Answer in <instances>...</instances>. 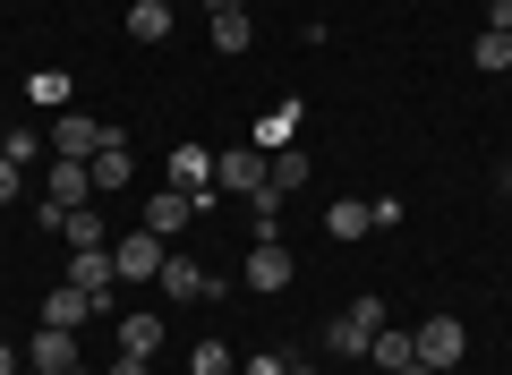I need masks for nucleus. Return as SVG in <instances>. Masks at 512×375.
I'll list each match as a JSON object with an SVG mask.
<instances>
[{"label":"nucleus","mask_w":512,"mask_h":375,"mask_svg":"<svg viewBox=\"0 0 512 375\" xmlns=\"http://www.w3.org/2000/svg\"><path fill=\"white\" fill-rule=\"evenodd\" d=\"M163 239H154V231H128L120 239V248H111V265H120V282H154V273H163Z\"/></svg>","instance_id":"nucleus-6"},{"label":"nucleus","mask_w":512,"mask_h":375,"mask_svg":"<svg viewBox=\"0 0 512 375\" xmlns=\"http://www.w3.org/2000/svg\"><path fill=\"white\" fill-rule=\"evenodd\" d=\"M154 282H163L171 299H214V273L188 265V256H163V273H154Z\"/></svg>","instance_id":"nucleus-13"},{"label":"nucleus","mask_w":512,"mask_h":375,"mask_svg":"<svg viewBox=\"0 0 512 375\" xmlns=\"http://www.w3.org/2000/svg\"><path fill=\"white\" fill-rule=\"evenodd\" d=\"M231 9H248V0H205V18H231Z\"/></svg>","instance_id":"nucleus-31"},{"label":"nucleus","mask_w":512,"mask_h":375,"mask_svg":"<svg viewBox=\"0 0 512 375\" xmlns=\"http://www.w3.org/2000/svg\"><path fill=\"white\" fill-rule=\"evenodd\" d=\"M18 197H26V171H18L9 154H0V205H18Z\"/></svg>","instance_id":"nucleus-27"},{"label":"nucleus","mask_w":512,"mask_h":375,"mask_svg":"<svg viewBox=\"0 0 512 375\" xmlns=\"http://www.w3.org/2000/svg\"><path fill=\"white\" fill-rule=\"evenodd\" d=\"M504 77H512V69H504Z\"/></svg>","instance_id":"nucleus-35"},{"label":"nucleus","mask_w":512,"mask_h":375,"mask_svg":"<svg viewBox=\"0 0 512 375\" xmlns=\"http://www.w3.org/2000/svg\"><path fill=\"white\" fill-rule=\"evenodd\" d=\"M205 35H214V52H248V43H256V18H248V9H231V18H205Z\"/></svg>","instance_id":"nucleus-21"},{"label":"nucleus","mask_w":512,"mask_h":375,"mask_svg":"<svg viewBox=\"0 0 512 375\" xmlns=\"http://www.w3.org/2000/svg\"><path fill=\"white\" fill-rule=\"evenodd\" d=\"M120 350L154 358V350H163V316H146V307H128V316H120Z\"/></svg>","instance_id":"nucleus-20"},{"label":"nucleus","mask_w":512,"mask_h":375,"mask_svg":"<svg viewBox=\"0 0 512 375\" xmlns=\"http://www.w3.org/2000/svg\"><path fill=\"white\" fill-rule=\"evenodd\" d=\"M86 171H94V197H103V188H128V171H137V162H128V137H120V128H111V145L86 162Z\"/></svg>","instance_id":"nucleus-16"},{"label":"nucleus","mask_w":512,"mask_h":375,"mask_svg":"<svg viewBox=\"0 0 512 375\" xmlns=\"http://www.w3.org/2000/svg\"><path fill=\"white\" fill-rule=\"evenodd\" d=\"M248 375H291V358H282V350H256V358H248Z\"/></svg>","instance_id":"nucleus-28"},{"label":"nucleus","mask_w":512,"mask_h":375,"mask_svg":"<svg viewBox=\"0 0 512 375\" xmlns=\"http://www.w3.org/2000/svg\"><path fill=\"white\" fill-rule=\"evenodd\" d=\"M94 316V299L77 282H52V299H43V324H60V333H77V324Z\"/></svg>","instance_id":"nucleus-15"},{"label":"nucleus","mask_w":512,"mask_h":375,"mask_svg":"<svg viewBox=\"0 0 512 375\" xmlns=\"http://www.w3.org/2000/svg\"><path fill=\"white\" fill-rule=\"evenodd\" d=\"M77 205H94V171L52 154V197H43V214H77Z\"/></svg>","instance_id":"nucleus-7"},{"label":"nucleus","mask_w":512,"mask_h":375,"mask_svg":"<svg viewBox=\"0 0 512 375\" xmlns=\"http://www.w3.org/2000/svg\"><path fill=\"white\" fill-rule=\"evenodd\" d=\"M26 94H35L43 111H60V103H69V69H35V77H26Z\"/></svg>","instance_id":"nucleus-24"},{"label":"nucleus","mask_w":512,"mask_h":375,"mask_svg":"<svg viewBox=\"0 0 512 375\" xmlns=\"http://www.w3.org/2000/svg\"><path fill=\"white\" fill-rule=\"evenodd\" d=\"M299 120H308V103H299V94H282V103L256 120V154H282V145H299Z\"/></svg>","instance_id":"nucleus-8"},{"label":"nucleus","mask_w":512,"mask_h":375,"mask_svg":"<svg viewBox=\"0 0 512 375\" xmlns=\"http://www.w3.org/2000/svg\"><path fill=\"white\" fill-rule=\"evenodd\" d=\"M0 154H9V162H18V171H26V162L43 154V128H26V120H9V128H0Z\"/></svg>","instance_id":"nucleus-22"},{"label":"nucleus","mask_w":512,"mask_h":375,"mask_svg":"<svg viewBox=\"0 0 512 375\" xmlns=\"http://www.w3.org/2000/svg\"><path fill=\"white\" fill-rule=\"evenodd\" d=\"M171 35V0H128V43H163Z\"/></svg>","instance_id":"nucleus-18"},{"label":"nucleus","mask_w":512,"mask_h":375,"mask_svg":"<svg viewBox=\"0 0 512 375\" xmlns=\"http://www.w3.org/2000/svg\"><path fill=\"white\" fill-rule=\"evenodd\" d=\"M52 239H69V248H111V231H103V214H94V205L60 214V222H52Z\"/></svg>","instance_id":"nucleus-17"},{"label":"nucleus","mask_w":512,"mask_h":375,"mask_svg":"<svg viewBox=\"0 0 512 375\" xmlns=\"http://www.w3.org/2000/svg\"><path fill=\"white\" fill-rule=\"evenodd\" d=\"M154 367V358H137V350H120V358H111V375H146Z\"/></svg>","instance_id":"nucleus-29"},{"label":"nucleus","mask_w":512,"mask_h":375,"mask_svg":"<svg viewBox=\"0 0 512 375\" xmlns=\"http://www.w3.org/2000/svg\"><path fill=\"white\" fill-rule=\"evenodd\" d=\"M214 188H239V197L265 205V154H256V145H231V154H214Z\"/></svg>","instance_id":"nucleus-4"},{"label":"nucleus","mask_w":512,"mask_h":375,"mask_svg":"<svg viewBox=\"0 0 512 375\" xmlns=\"http://www.w3.org/2000/svg\"><path fill=\"white\" fill-rule=\"evenodd\" d=\"M69 375H94V367H69Z\"/></svg>","instance_id":"nucleus-34"},{"label":"nucleus","mask_w":512,"mask_h":375,"mask_svg":"<svg viewBox=\"0 0 512 375\" xmlns=\"http://www.w3.org/2000/svg\"><path fill=\"white\" fill-rule=\"evenodd\" d=\"M103 145H111V120H86V111H60L52 120V154L60 162H94Z\"/></svg>","instance_id":"nucleus-2"},{"label":"nucleus","mask_w":512,"mask_h":375,"mask_svg":"<svg viewBox=\"0 0 512 375\" xmlns=\"http://www.w3.org/2000/svg\"><path fill=\"white\" fill-rule=\"evenodd\" d=\"M0 375H26V358H18V350H9V341H0Z\"/></svg>","instance_id":"nucleus-30"},{"label":"nucleus","mask_w":512,"mask_h":375,"mask_svg":"<svg viewBox=\"0 0 512 375\" xmlns=\"http://www.w3.org/2000/svg\"><path fill=\"white\" fill-rule=\"evenodd\" d=\"M188 214H197V197H188V188H154V197H146V222H137V231L171 239V231H188Z\"/></svg>","instance_id":"nucleus-9"},{"label":"nucleus","mask_w":512,"mask_h":375,"mask_svg":"<svg viewBox=\"0 0 512 375\" xmlns=\"http://www.w3.org/2000/svg\"><path fill=\"white\" fill-rule=\"evenodd\" d=\"M26 367H43V375H69V367H77V333L43 324V333H35V350H26Z\"/></svg>","instance_id":"nucleus-12"},{"label":"nucleus","mask_w":512,"mask_h":375,"mask_svg":"<svg viewBox=\"0 0 512 375\" xmlns=\"http://www.w3.org/2000/svg\"><path fill=\"white\" fill-rule=\"evenodd\" d=\"M291 375H316V367H291Z\"/></svg>","instance_id":"nucleus-33"},{"label":"nucleus","mask_w":512,"mask_h":375,"mask_svg":"<svg viewBox=\"0 0 512 375\" xmlns=\"http://www.w3.org/2000/svg\"><path fill=\"white\" fill-rule=\"evenodd\" d=\"M376 333H384V299H350L342 316L325 324V350L333 358H367V341H376Z\"/></svg>","instance_id":"nucleus-1"},{"label":"nucleus","mask_w":512,"mask_h":375,"mask_svg":"<svg viewBox=\"0 0 512 375\" xmlns=\"http://www.w3.org/2000/svg\"><path fill=\"white\" fill-rule=\"evenodd\" d=\"M171 188H188L197 214H205V205H214V154H205V145H171Z\"/></svg>","instance_id":"nucleus-5"},{"label":"nucleus","mask_w":512,"mask_h":375,"mask_svg":"<svg viewBox=\"0 0 512 375\" xmlns=\"http://www.w3.org/2000/svg\"><path fill=\"white\" fill-rule=\"evenodd\" d=\"M248 290H265V299H274V290H291V248H282V239L248 248Z\"/></svg>","instance_id":"nucleus-11"},{"label":"nucleus","mask_w":512,"mask_h":375,"mask_svg":"<svg viewBox=\"0 0 512 375\" xmlns=\"http://www.w3.org/2000/svg\"><path fill=\"white\" fill-rule=\"evenodd\" d=\"M308 154H299V145H282V154H265V205H282L291 197V188H308Z\"/></svg>","instance_id":"nucleus-10"},{"label":"nucleus","mask_w":512,"mask_h":375,"mask_svg":"<svg viewBox=\"0 0 512 375\" xmlns=\"http://www.w3.org/2000/svg\"><path fill=\"white\" fill-rule=\"evenodd\" d=\"M410 341H419V367H436V375H453V367H461V350H470L461 316H427V324H419Z\"/></svg>","instance_id":"nucleus-3"},{"label":"nucleus","mask_w":512,"mask_h":375,"mask_svg":"<svg viewBox=\"0 0 512 375\" xmlns=\"http://www.w3.org/2000/svg\"><path fill=\"white\" fill-rule=\"evenodd\" d=\"M188 375H231V350H222V341H197V350H188Z\"/></svg>","instance_id":"nucleus-25"},{"label":"nucleus","mask_w":512,"mask_h":375,"mask_svg":"<svg viewBox=\"0 0 512 375\" xmlns=\"http://www.w3.org/2000/svg\"><path fill=\"white\" fill-rule=\"evenodd\" d=\"M325 231L342 239V248H359V239L376 231V222H367V197H333V205H325Z\"/></svg>","instance_id":"nucleus-14"},{"label":"nucleus","mask_w":512,"mask_h":375,"mask_svg":"<svg viewBox=\"0 0 512 375\" xmlns=\"http://www.w3.org/2000/svg\"><path fill=\"white\" fill-rule=\"evenodd\" d=\"M402 375H436V367H419V358H410V367H402Z\"/></svg>","instance_id":"nucleus-32"},{"label":"nucleus","mask_w":512,"mask_h":375,"mask_svg":"<svg viewBox=\"0 0 512 375\" xmlns=\"http://www.w3.org/2000/svg\"><path fill=\"white\" fill-rule=\"evenodd\" d=\"M402 214H410L402 197H367V222H376V231H393V222H402Z\"/></svg>","instance_id":"nucleus-26"},{"label":"nucleus","mask_w":512,"mask_h":375,"mask_svg":"<svg viewBox=\"0 0 512 375\" xmlns=\"http://www.w3.org/2000/svg\"><path fill=\"white\" fill-rule=\"evenodd\" d=\"M470 60H478L487 77H504V69H512V35H495V26H487V35L470 43Z\"/></svg>","instance_id":"nucleus-23"},{"label":"nucleus","mask_w":512,"mask_h":375,"mask_svg":"<svg viewBox=\"0 0 512 375\" xmlns=\"http://www.w3.org/2000/svg\"><path fill=\"white\" fill-rule=\"evenodd\" d=\"M367 358H376V367H384V375H402V367H410V358H419V341H410V333H402V324H384V333H376V341H367Z\"/></svg>","instance_id":"nucleus-19"}]
</instances>
